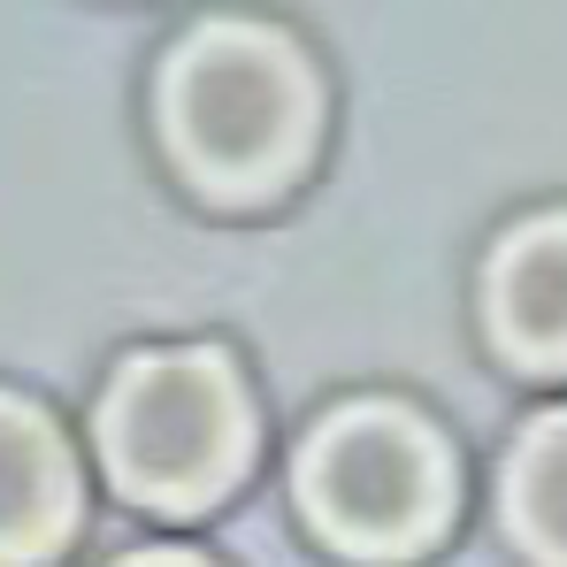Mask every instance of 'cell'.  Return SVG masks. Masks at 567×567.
<instances>
[{
    "instance_id": "5b68a950",
    "label": "cell",
    "mask_w": 567,
    "mask_h": 567,
    "mask_svg": "<svg viewBox=\"0 0 567 567\" xmlns=\"http://www.w3.org/2000/svg\"><path fill=\"white\" fill-rule=\"evenodd\" d=\"M491 330L514 361L567 369V215L522 223L491 261Z\"/></svg>"
},
{
    "instance_id": "7a4b0ae2",
    "label": "cell",
    "mask_w": 567,
    "mask_h": 567,
    "mask_svg": "<svg viewBox=\"0 0 567 567\" xmlns=\"http://www.w3.org/2000/svg\"><path fill=\"white\" fill-rule=\"evenodd\" d=\"M107 475L162 514H192L246 468V391L223 353H138L100 399Z\"/></svg>"
},
{
    "instance_id": "6da1fadb",
    "label": "cell",
    "mask_w": 567,
    "mask_h": 567,
    "mask_svg": "<svg viewBox=\"0 0 567 567\" xmlns=\"http://www.w3.org/2000/svg\"><path fill=\"white\" fill-rule=\"evenodd\" d=\"M169 146L207 192L254 199L284 185L315 131V85L299 54L261 23H207L162 85Z\"/></svg>"
},
{
    "instance_id": "277c9868",
    "label": "cell",
    "mask_w": 567,
    "mask_h": 567,
    "mask_svg": "<svg viewBox=\"0 0 567 567\" xmlns=\"http://www.w3.org/2000/svg\"><path fill=\"white\" fill-rule=\"evenodd\" d=\"M78 522V468L54 422L23 399H0V567L47 560Z\"/></svg>"
},
{
    "instance_id": "52a82bcc",
    "label": "cell",
    "mask_w": 567,
    "mask_h": 567,
    "mask_svg": "<svg viewBox=\"0 0 567 567\" xmlns=\"http://www.w3.org/2000/svg\"><path fill=\"white\" fill-rule=\"evenodd\" d=\"M123 567H199V560H185V553H138V560H123Z\"/></svg>"
},
{
    "instance_id": "3957f363",
    "label": "cell",
    "mask_w": 567,
    "mask_h": 567,
    "mask_svg": "<svg viewBox=\"0 0 567 567\" xmlns=\"http://www.w3.org/2000/svg\"><path fill=\"white\" fill-rule=\"evenodd\" d=\"M299 498L315 529L361 560H399L437 537L453 514L445 445L399 406H346L299 453Z\"/></svg>"
},
{
    "instance_id": "8992f818",
    "label": "cell",
    "mask_w": 567,
    "mask_h": 567,
    "mask_svg": "<svg viewBox=\"0 0 567 567\" xmlns=\"http://www.w3.org/2000/svg\"><path fill=\"white\" fill-rule=\"evenodd\" d=\"M506 506H514L522 545L545 567H567V406L545 414V422H529V437L514 445Z\"/></svg>"
}]
</instances>
